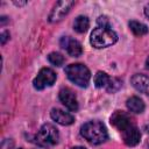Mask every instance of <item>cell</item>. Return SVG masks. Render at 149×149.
Returning <instances> with one entry per match:
<instances>
[{"mask_svg":"<svg viewBox=\"0 0 149 149\" xmlns=\"http://www.w3.org/2000/svg\"><path fill=\"white\" fill-rule=\"evenodd\" d=\"M80 134L91 144H101L108 139L107 129L99 120H92L84 123L80 127Z\"/></svg>","mask_w":149,"mask_h":149,"instance_id":"6da1fadb","label":"cell"},{"mask_svg":"<svg viewBox=\"0 0 149 149\" xmlns=\"http://www.w3.org/2000/svg\"><path fill=\"white\" fill-rule=\"evenodd\" d=\"M118 41L116 33L111 27H97L90 36V42L95 49H102L113 45Z\"/></svg>","mask_w":149,"mask_h":149,"instance_id":"7a4b0ae2","label":"cell"},{"mask_svg":"<svg viewBox=\"0 0 149 149\" xmlns=\"http://www.w3.org/2000/svg\"><path fill=\"white\" fill-rule=\"evenodd\" d=\"M65 74L70 81L79 87H86L91 79V72L88 68L81 63L70 64L65 68Z\"/></svg>","mask_w":149,"mask_h":149,"instance_id":"3957f363","label":"cell"},{"mask_svg":"<svg viewBox=\"0 0 149 149\" xmlns=\"http://www.w3.org/2000/svg\"><path fill=\"white\" fill-rule=\"evenodd\" d=\"M34 140L37 146L49 149V148L56 146L59 141L58 129L55 126H52L51 123H44L36 133Z\"/></svg>","mask_w":149,"mask_h":149,"instance_id":"277c9868","label":"cell"},{"mask_svg":"<svg viewBox=\"0 0 149 149\" xmlns=\"http://www.w3.org/2000/svg\"><path fill=\"white\" fill-rule=\"evenodd\" d=\"M73 6H74V1H72V0L57 1L54 5V7H52V9H51V12H50V14L48 16L49 22L55 23V22H58V21L63 20V17L68 15V13L70 12V9Z\"/></svg>","mask_w":149,"mask_h":149,"instance_id":"5b68a950","label":"cell"},{"mask_svg":"<svg viewBox=\"0 0 149 149\" xmlns=\"http://www.w3.org/2000/svg\"><path fill=\"white\" fill-rule=\"evenodd\" d=\"M56 73L52 69L50 68H42L37 76L35 77V79L33 80V85L36 90H43L45 87H49L51 85H54V83L56 81Z\"/></svg>","mask_w":149,"mask_h":149,"instance_id":"8992f818","label":"cell"},{"mask_svg":"<svg viewBox=\"0 0 149 149\" xmlns=\"http://www.w3.org/2000/svg\"><path fill=\"white\" fill-rule=\"evenodd\" d=\"M111 123L120 133H122L128 127H130L132 125H134V121H133V118L128 113H126L123 111H115L112 114V116H111Z\"/></svg>","mask_w":149,"mask_h":149,"instance_id":"52a82bcc","label":"cell"},{"mask_svg":"<svg viewBox=\"0 0 149 149\" xmlns=\"http://www.w3.org/2000/svg\"><path fill=\"white\" fill-rule=\"evenodd\" d=\"M58 98L61 100V102L71 112H76L78 109V100H77V97L76 94L73 93L72 90L65 87V88H62L58 93Z\"/></svg>","mask_w":149,"mask_h":149,"instance_id":"ba28073f","label":"cell"},{"mask_svg":"<svg viewBox=\"0 0 149 149\" xmlns=\"http://www.w3.org/2000/svg\"><path fill=\"white\" fill-rule=\"evenodd\" d=\"M121 135H122V140H123L125 144L128 146V147L136 146L141 140V132L136 127L135 123L132 125L130 127H128L126 130H123L121 133Z\"/></svg>","mask_w":149,"mask_h":149,"instance_id":"9c48e42d","label":"cell"},{"mask_svg":"<svg viewBox=\"0 0 149 149\" xmlns=\"http://www.w3.org/2000/svg\"><path fill=\"white\" fill-rule=\"evenodd\" d=\"M61 44H62V48L66 49V52L71 57H79L83 54V47H81L80 42H78L77 40L65 36L62 38Z\"/></svg>","mask_w":149,"mask_h":149,"instance_id":"30bf717a","label":"cell"},{"mask_svg":"<svg viewBox=\"0 0 149 149\" xmlns=\"http://www.w3.org/2000/svg\"><path fill=\"white\" fill-rule=\"evenodd\" d=\"M130 84L139 92L149 95V76L143 73H135L130 78Z\"/></svg>","mask_w":149,"mask_h":149,"instance_id":"8fae6325","label":"cell"},{"mask_svg":"<svg viewBox=\"0 0 149 149\" xmlns=\"http://www.w3.org/2000/svg\"><path fill=\"white\" fill-rule=\"evenodd\" d=\"M50 116L56 123L62 126H70L74 122V118L72 114L59 108H52L50 112Z\"/></svg>","mask_w":149,"mask_h":149,"instance_id":"7c38bea8","label":"cell"},{"mask_svg":"<svg viewBox=\"0 0 149 149\" xmlns=\"http://www.w3.org/2000/svg\"><path fill=\"white\" fill-rule=\"evenodd\" d=\"M126 106H127L128 111H130L133 113H136V114L142 113L144 111V107H146L143 100L141 98H139V97H135V95L127 99Z\"/></svg>","mask_w":149,"mask_h":149,"instance_id":"4fadbf2b","label":"cell"},{"mask_svg":"<svg viewBox=\"0 0 149 149\" xmlns=\"http://www.w3.org/2000/svg\"><path fill=\"white\" fill-rule=\"evenodd\" d=\"M88 27H90V21L88 17L85 15H79L73 21V29L79 34L85 33L88 29Z\"/></svg>","mask_w":149,"mask_h":149,"instance_id":"5bb4252c","label":"cell"},{"mask_svg":"<svg viewBox=\"0 0 149 149\" xmlns=\"http://www.w3.org/2000/svg\"><path fill=\"white\" fill-rule=\"evenodd\" d=\"M128 24H129V28L133 31V34L136 35V36H143V35L148 34V31H149L148 27L144 23H142V22L132 20V21H129Z\"/></svg>","mask_w":149,"mask_h":149,"instance_id":"9a60e30c","label":"cell"},{"mask_svg":"<svg viewBox=\"0 0 149 149\" xmlns=\"http://www.w3.org/2000/svg\"><path fill=\"white\" fill-rule=\"evenodd\" d=\"M109 79H111V77L106 73V72H102V71H98L95 74H94V85H95V87H98V88H106L107 87V85H108V83H109Z\"/></svg>","mask_w":149,"mask_h":149,"instance_id":"2e32d148","label":"cell"},{"mask_svg":"<svg viewBox=\"0 0 149 149\" xmlns=\"http://www.w3.org/2000/svg\"><path fill=\"white\" fill-rule=\"evenodd\" d=\"M48 61L55 66H62L65 59H64V56L59 52H50L48 55Z\"/></svg>","mask_w":149,"mask_h":149,"instance_id":"e0dca14e","label":"cell"},{"mask_svg":"<svg viewBox=\"0 0 149 149\" xmlns=\"http://www.w3.org/2000/svg\"><path fill=\"white\" fill-rule=\"evenodd\" d=\"M121 81L118 79V78H111L109 79V83H108V85H107V87H106V90L109 92V93H114V92H116L120 87H121Z\"/></svg>","mask_w":149,"mask_h":149,"instance_id":"ac0fdd59","label":"cell"},{"mask_svg":"<svg viewBox=\"0 0 149 149\" xmlns=\"http://www.w3.org/2000/svg\"><path fill=\"white\" fill-rule=\"evenodd\" d=\"M97 22H98L99 27H109V22H108V19L106 16H99Z\"/></svg>","mask_w":149,"mask_h":149,"instance_id":"d6986e66","label":"cell"},{"mask_svg":"<svg viewBox=\"0 0 149 149\" xmlns=\"http://www.w3.org/2000/svg\"><path fill=\"white\" fill-rule=\"evenodd\" d=\"M7 40H9V33H8L7 30H5V31H2V33H1V35H0L1 44L3 45V44L6 43V41H7Z\"/></svg>","mask_w":149,"mask_h":149,"instance_id":"ffe728a7","label":"cell"},{"mask_svg":"<svg viewBox=\"0 0 149 149\" xmlns=\"http://www.w3.org/2000/svg\"><path fill=\"white\" fill-rule=\"evenodd\" d=\"M144 15L149 19V3H147L146 7H144Z\"/></svg>","mask_w":149,"mask_h":149,"instance_id":"44dd1931","label":"cell"},{"mask_svg":"<svg viewBox=\"0 0 149 149\" xmlns=\"http://www.w3.org/2000/svg\"><path fill=\"white\" fill-rule=\"evenodd\" d=\"M14 3L17 5V6H22V5H26L27 2H26V1H24V2H17V1H14Z\"/></svg>","mask_w":149,"mask_h":149,"instance_id":"7402d4cb","label":"cell"},{"mask_svg":"<svg viewBox=\"0 0 149 149\" xmlns=\"http://www.w3.org/2000/svg\"><path fill=\"white\" fill-rule=\"evenodd\" d=\"M71 149H86V148H84V147H80V146H77V147H72Z\"/></svg>","mask_w":149,"mask_h":149,"instance_id":"603a6c76","label":"cell"},{"mask_svg":"<svg viewBox=\"0 0 149 149\" xmlns=\"http://www.w3.org/2000/svg\"><path fill=\"white\" fill-rule=\"evenodd\" d=\"M146 66H147V69L149 70V57H148L147 61H146Z\"/></svg>","mask_w":149,"mask_h":149,"instance_id":"cb8c5ba5","label":"cell"},{"mask_svg":"<svg viewBox=\"0 0 149 149\" xmlns=\"http://www.w3.org/2000/svg\"><path fill=\"white\" fill-rule=\"evenodd\" d=\"M17 149H23V148H17Z\"/></svg>","mask_w":149,"mask_h":149,"instance_id":"d4e9b609","label":"cell"},{"mask_svg":"<svg viewBox=\"0 0 149 149\" xmlns=\"http://www.w3.org/2000/svg\"><path fill=\"white\" fill-rule=\"evenodd\" d=\"M148 148H149V142H148Z\"/></svg>","mask_w":149,"mask_h":149,"instance_id":"484cf974","label":"cell"}]
</instances>
